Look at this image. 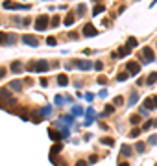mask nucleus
<instances>
[{
  "label": "nucleus",
  "mask_w": 157,
  "mask_h": 166,
  "mask_svg": "<svg viewBox=\"0 0 157 166\" xmlns=\"http://www.w3.org/2000/svg\"><path fill=\"white\" fill-rule=\"evenodd\" d=\"M141 61H142L144 65H148V63H153V61H155L153 50L150 48V46H144V48L141 50Z\"/></svg>",
  "instance_id": "39448f33"
},
{
  "label": "nucleus",
  "mask_w": 157,
  "mask_h": 166,
  "mask_svg": "<svg viewBox=\"0 0 157 166\" xmlns=\"http://www.w3.org/2000/svg\"><path fill=\"white\" fill-rule=\"evenodd\" d=\"M104 113H105V116H107V114H111V113H115V105H105Z\"/></svg>",
  "instance_id": "c756f323"
},
{
  "label": "nucleus",
  "mask_w": 157,
  "mask_h": 166,
  "mask_svg": "<svg viewBox=\"0 0 157 166\" xmlns=\"http://www.w3.org/2000/svg\"><path fill=\"white\" fill-rule=\"evenodd\" d=\"M9 89H11V90H15V92H20V90H22V81L13 80V81L9 83Z\"/></svg>",
  "instance_id": "4468645a"
},
{
  "label": "nucleus",
  "mask_w": 157,
  "mask_h": 166,
  "mask_svg": "<svg viewBox=\"0 0 157 166\" xmlns=\"http://www.w3.org/2000/svg\"><path fill=\"white\" fill-rule=\"evenodd\" d=\"M102 68H104V63L102 61H96L94 63V70H102Z\"/></svg>",
  "instance_id": "4c0bfd02"
},
{
  "label": "nucleus",
  "mask_w": 157,
  "mask_h": 166,
  "mask_svg": "<svg viewBox=\"0 0 157 166\" xmlns=\"http://www.w3.org/2000/svg\"><path fill=\"white\" fill-rule=\"evenodd\" d=\"M124 103V100H122V96H117L115 100H113V105H122Z\"/></svg>",
  "instance_id": "f704fd0d"
},
{
  "label": "nucleus",
  "mask_w": 157,
  "mask_h": 166,
  "mask_svg": "<svg viewBox=\"0 0 157 166\" xmlns=\"http://www.w3.org/2000/svg\"><path fill=\"white\" fill-rule=\"evenodd\" d=\"M22 42L24 44H28V46H39V41L35 39V35H22Z\"/></svg>",
  "instance_id": "f8f14e48"
},
{
  "label": "nucleus",
  "mask_w": 157,
  "mask_h": 166,
  "mask_svg": "<svg viewBox=\"0 0 157 166\" xmlns=\"http://www.w3.org/2000/svg\"><path fill=\"white\" fill-rule=\"evenodd\" d=\"M129 52H131V48H128V46H120L117 52L111 54V57H113V59H122V57H126Z\"/></svg>",
  "instance_id": "6e6552de"
},
{
  "label": "nucleus",
  "mask_w": 157,
  "mask_h": 166,
  "mask_svg": "<svg viewBox=\"0 0 157 166\" xmlns=\"http://www.w3.org/2000/svg\"><path fill=\"white\" fill-rule=\"evenodd\" d=\"M85 9H87V8H85L83 4H80V6H78V11H76V15H78V17H81V15L85 13Z\"/></svg>",
  "instance_id": "7c9ffc66"
},
{
  "label": "nucleus",
  "mask_w": 157,
  "mask_h": 166,
  "mask_svg": "<svg viewBox=\"0 0 157 166\" xmlns=\"http://www.w3.org/2000/svg\"><path fill=\"white\" fill-rule=\"evenodd\" d=\"M104 11H105V8H104L102 4H96V6H94V9H93V15L96 17V15H100V13H104Z\"/></svg>",
  "instance_id": "412c9836"
},
{
  "label": "nucleus",
  "mask_w": 157,
  "mask_h": 166,
  "mask_svg": "<svg viewBox=\"0 0 157 166\" xmlns=\"http://www.w3.org/2000/svg\"><path fill=\"white\" fill-rule=\"evenodd\" d=\"M141 118H142L141 114H131V116H129V122H131V124H139Z\"/></svg>",
  "instance_id": "a878e982"
},
{
  "label": "nucleus",
  "mask_w": 157,
  "mask_h": 166,
  "mask_svg": "<svg viewBox=\"0 0 157 166\" xmlns=\"http://www.w3.org/2000/svg\"><path fill=\"white\" fill-rule=\"evenodd\" d=\"M96 35H98V30L93 24H85L83 26V37H96Z\"/></svg>",
  "instance_id": "9d476101"
},
{
  "label": "nucleus",
  "mask_w": 157,
  "mask_h": 166,
  "mask_svg": "<svg viewBox=\"0 0 157 166\" xmlns=\"http://www.w3.org/2000/svg\"><path fill=\"white\" fill-rule=\"evenodd\" d=\"M74 19H76V15L74 13H67V17H65V26H72L74 24Z\"/></svg>",
  "instance_id": "dca6fc26"
},
{
  "label": "nucleus",
  "mask_w": 157,
  "mask_h": 166,
  "mask_svg": "<svg viewBox=\"0 0 157 166\" xmlns=\"http://www.w3.org/2000/svg\"><path fill=\"white\" fill-rule=\"evenodd\" d=\"M87 164H89V161H85V159H80V161H78L74 166H87Z\"/></svg>",
  "instance_id": "e433bc0d"
},
{
  "label": "nucleus",
  "mask_w": 157,
  "mask_h": 166,
  "mask_svg": "<svg viewBox=\"0 0 157 166\" xmlns=\"http://www.w3.org/2000/svg\"><path fill=\"white\" fill-rule=\"evenodd\" d=\"M155 81H157V72H152V74H148V78H146V85H155Z\"/></svg>",
  "instance_id": "aec40b11"
},
{
  "label": "nucleus",
  "mask_w": 157,
  "mask_h": 166,
  "mask_svg": "<svg viewBox=\"0 0 157 166\" xmlns=\"http://www.w3.org/2000/svg\"><path fill=\"white\" fill-rule=\"evenodd\" d=\"M67 66H78L80 70H91L93 66H94V63H91V61H87V59H74V61H69L67 63Z\"/></svg>",
  "instance_id": "7ed1b4c3"
},
{
  "label": "nucleus",
  "mask_w": 157,
  "mask_h": 166,
  "mask_svg": "<svg viewBox=\"0 0 157 166\" xmlns=\"http://www.w3.org/2000/svg\"><path fill=\"white\" fill-rule=\"evenodd\" d=\"M76 37H78V35H76L74 32H70V35H69V39H72V41H76Z\"/></svg>",
  "instance_id": "de8ad7c7"
},
{
  "label": "nucleus",
  "mask_w": 157,
  "mask_h": 166,
  "mask_svg": "<svg viewBox=\"0 0 157 166\" xmlns=\"http://www.w3.org/2000/svg\"><path fill=\"white\" fill-rule=\"evenodd\" d=\"M100 142H102V144H105V146H113V144H115V140H113V138H109V137H105V138H102Z\"/></svg>",
  "instance_id": "cd10ccee"
},
{
  "label": "nucleus",
  "mask_w": 157,
  "mask_h": 166,
  "mask_svg": "<svg viewBox=\"0 0 157 166\" xmlns=\"http://www.w3.org/2000/svg\"><path fill=\"white\" fill-rule=\"evenodd\" d=\"M6 103L15 105V103H17V100L11 96L9 89H0V109H6Z\"/></svg>",
  "instance_id": "f03ea898"
},
{
  "label": "nucleus",
  "mask_w": 157,
  "mask_h": 166,
  "mask_svg": "<svg viewBox=\"0 0 157 166\" xmlns=\"http://www.w3.org/2000/svg\"><path fill=\"white\" fill-rule=\"evenodd\" d=\"M48 137H50L54 142H59V140H61V135H59L57 129H56V131H54V129H48Z\"/></svg>",
  "instance_id": "f3484780"
},
{
  "label": "nucleus",
  "mask_w": 157,
  "mask_h": 166,
  "mask_svg": "<svg viewBox=\"0 0 157 166\" xmlns=\"http://www.w3.org/2000/svg\"><path fill=\"white\" fill-rule=\"evenodd\" d=\"M61 150H63V144H61V142H57V144H54V146H52V150H50V157L54 159V155H56V153H59Z\"/></svg>",
  "instance_id": "6ab92c4d"
},
{
  "label": "nucleus",
  "mask_w": 157,
  "mask_h": 166,
  "mask_svg": "<svg viewBox=\"0 0 157 166\" xmlns=\"http://www.w3.org/2000/svg\"><path fill=\"white\" fill-rule=\"evenodd\" d=\"M48 26H50V17L48 15H39L35 19V30L37 32H44Z\"/></svg>",
  "instance_id": "20e7f679"
},
{
  "label": "nucleus",
  "mask_w": 157,
  "mask_h": 166,
  "mask_svg": "<svg viewBox=\"0 0 157 166\" xmlns=\"http://www.w3.org/2000/svg\"><path fill=\"white\" fill-rule=\"evenodd\" d=\"M126 72H128L129 76H137V74L141 72V65H139L137 61H128V65H126Z\"/></svg>",
  "instance_id": "0eeeda50"
},
{
  "label": "nucleus",
  "mask_w": 157,
  "mask_h": 166,
  "mask_svg": "<svg viewBox=\"0 0 157 166\" xmlns=\"http://www.w3.org/2000/svg\"><path fill=\"white\" fill-rule=\"evenodd\" d=\"M139 114H141V116H148V109L142 105V107H141V111H139Z\"/></svg>",
  "instance_id": "58836bf2"
},
{
  "label": "nucleus",
  "mask_w": 157,
  "mask_h": 166,
  "mask_svg": "<svg viewBox=\"0 0 157 166\" xmlns=\"http://www.w3.org/2000/svg\"><path fill=\"white\" fill-rule=\"evenodd\" d=\"M126 46L133 50V48L137 46V39H135V37H129V39H128V42H126Z\"/></svg>",
  "instance_id": "5701e85b"
},
{
  "label": "nucleus",
  "mask_w": 157,
  "mask_h": 166,
  "mask_svg": "<svg viewBox=\"0 0 157 166\" xmlns=\"http://www.w3.org/2000/svg\"><path fill=\"white\" fill-rule=\"evenodd\" d=\"M72 111H74V116H80V114L83 113V111H81V107H74Z\"/></svg>",
  "instance_id": "ea45409f"
},
{
  "label": "nucleus",
  "mask_w": 157,
  "mask_h": 166,
  "mask_svg": "<svg viewBox=\"0 0 157 166\" xmlns=\"http://www.w3.org/2000/svg\"><path fill=\"white\" fill-rule=\"evenodd\" d=\"M41 87H48V80H46V78L41 80Z\"/></svg>",
  "instance_id": "79ce46f5"
},
{
  "label": "nucleus",
  "mask_w": 157,
  "mask_h": 166,
  "mask_svg": "<svg viewBox=\"0 0 157 166\" xmlns=\"http://www.w3.org/2000/svg\"><path fill=\"white\" fill-rule=\"evenodd\" d=\"M141 131H142V127H135V129H131V131H129V137H131V138H137V137L141 135Z\"/></svg>",
  "instance_id": "b1692460"
},
{
  "label": "nucleus",
  "mask_w": 157,
  "mask_h": 166,
  "mask_svg": "<svg viewBox=\"0 0 157 166\" xmlns=\"http://www.w3.org/2000/svg\"><path fill=\"white\" fill-rule=\"evenodd\" d=\"M153 126H157V118H155V120H153Z\"/></svg>",
  "instance_id": "8fccbe9b"
},
{
  "label": "nucleus",
  "mask_w": 157,
  "mask_h": 166,
  "mask_svg": "<svg viewBox=\"0 0 157 166\" xmlns=\"http://www.w3.org/2000/svg\"><path fill=\"white\" fill-rule=\"evenodd\" d=\"M57 85H61V87L69 85V76H67V74H59L57 76Z\"/></svg>",
  "instance_id": "a211bd4d"
},
{
  "label": "nucleus",
  "mask_w": 157,
  "mask_h": 166,
  "mask_svg": "<svg viewBox=\"0 0 157 166\" xmlns=\"http://www.w3.org/2000/svg\"><path fill=\"white\" fill-rule=\"evenodd\" d=\"M135 150H137L139 153H144V144H142V142H137V146H135Z\"/></svg>",
  "instance_id": "473e14b6"
},
{
  "label": "nucleus",
  "mask_w": 157,
  "mask_h": 166,
  "mask_svg": "<svg viewBox=\"0 0 157 166\" xmlns=\"http://www.w3.org/2000/svg\"><path fill=\"white\" fill-rule=\"evenodd\" d=\"M15 35H8L4 32H0V46H4V44H15Z\"/></svg>",
  "instance_id": "1a4fd4ad"
},
{
  "label": "nucleus",
  "mask_w": 157,
  "mask_h": 166,
  "mask_svg": "<svg viewBox=\"0 0 157 166\" xmlns=\"http://www.w3.org/2000/svg\"><path fill=\"white\" fill-rule=\"evenodd\" d=\"M152 127H153V120H148V122L144 124V127H142V129H144V131H148V129H152Z\"/></svg>",
  "instance_id": "c9c22d12"
},
{
  "label": "nucleus",
  "mask_w": 157,
  "mask_h": 166,
  "mask_svg": "<svg viewBox=\"0 0 157 166\" xmlns=\"http://www.w3.org/2000/svg\"><path fill=\"white\" fill-rule=\"evenodd\" d=\"M85 98H87L89 102H93V100H94V96H93V94H91V92H87V94H85Z\"/></svg>",
  "instance_id": "c03bdc74"
},
{
  "label": "nucleus",
  "mask_w": 157,
  "mask_h": 166,
  "mask_svg": "<svg viewBox=\"0 0 157 166\" xmlns=\"http://www.w3.org/2000/svg\"><path fill=\"white\" fill-rule=\"evenodd\" d=\"M46 44H48V46H56V44H57V41H56L54 37H48V39H46Z\"/></svg>",
  "instance_id": "72a5a7b5"
},
{
  "label": "nucleus",
  "mask_w": 157,
  "mask_h": 166,
  "mask_svg": "<svg viewBox=\"0 0 157 166\" xmlns=\"http://www.w3.org/2000/svg\"><path fill=\"white\" fill-rule=\"evenodd\" d=\"M137 102H139V96H137V92H133V94H131V98H129V102H128V103H129V107H131V105H135Z\"/></svg>",
  "instance_id": "bb28decb"
},
{
  "label": "nucleus",
  "mask_w": 157,
  "mask_h": 166,
  "mask_svg": "<svg viewBox=\"0 0 157 166\" xmlns=\"http://www.w3.org/2000/svg\"><path fill=\"white\" fill-rule=\"evenodd\" d=\"M26 70L30 72H48L50 70V63L46 59H37V61H30L26 65Z\"/></svg>",
  "instance_id": "f257e3e1"
},
{
  "label": "nucleus",
  "mask_w": 157,
  "mask_h": 166,
  "mask_svg": "<svg viewBox=\"0 0 157 166\" xmlns=\"http://www.w3.org/2000/svg\"><path fill=\"white\" fill-rule=\"evenodd\" d=\"M59 22H61V19H59L57 15H54V17L50 19V26H52V28H57V26H59Z\"/></svg>",
  "instance_id": "4be33fe9"
},
{
  "label": "nucleus",
  "mask_w": 157,
  "mask_h": 166,
  "mask_svg": "<svg viewBox=\"0 0 157 166\" xmlns=\"http://www.w3.org/2000/svg\"><path fill=\"white\" fill-rule=\"evenodd\" d=\"M6 74H8V70H6V68H0V80H2Z\"/></svg>",
  "instance_id": "37998d69"
},
{
  "label": "nucleus",
  "mask_w": 157,
  "mask_h": 166,
  "mask_svg": "<svg viewBox=\"0 0 157 166\" xmlns=\"http://www.w3.org/2000/svg\"><path fill=\"white\" fill-rule=\"evenodd\" d=\"M128 78H129L128 72H120V74H117V80H118V81H126Z\"/></svg>",
  "instance_id": "c85d7f7f"
},
{
  "label": "nucleus",
  "mask_w": 157,
  "mask_h": 166,
  "mask_svg": "<svg viewBox=\"0 0 157 166\" xmlns=\"http://www.w3.org/2000/svg\"><path fill=\"white\" fill-rule=\"evenodd\" d=\"M155 166H157V162H155Z\"/></svg>",
  "instance_id": "3c124183"
},
{
  "label": "nucleus",
  "mask_w": 157,
  "mask_h": 166,
  "mask_svg": "<svg viewBox=\"0 0 157 166\" xmlns=\"http://www.w3.org/2000/svg\"><path fill=\"white\" fill-rule=\"evenodd\" d=\"M96 161H98V157H96V155H91V159H89V164H94Z\"/></svg>",
  "instance_id": "a19ab883"
},
{
  "label": "nucleus",
  "mask_w": 157,
  "mask_h": 166,
  "mask_svg": "<svg viewBox=\"0 0 157 166\" xmlns=\"http://www.w3.org/2000/svg\"><path fill=\"white\" fill-rule=\"evenodd\" d=\"M2 8L4 9H32V6L30 4H17V2H11V0H4L2 2Z\"/></svg>",
  "instance_id": "423d86ee"
},
{
  "label": "nucleus",
  "mask_w": 157,
  "mask_h": 166,
  "mask_svg": "<svg viewBox=\"0 0 157 166\" xmlns=\"http://www.w3.org/2000/svg\"><path fill=\"white\" fill-rule=\"evenodd\" d=\"M148 111L150 109H157V96H148V98H144V103H142Z\"/></svg>",
  "instance_id": "9b49d317"
},
{
  "label": "nucleus",
  "mask_w": 157,
  "mask_h": 166,
  "mask_svg": "<svg viewBox=\"0 0 157 166\" xmlns=\"http://www.w3.org/2000/svg\"><path fill=\"white\" fill-rule=\"evenodd\" d=\"M150 142H152V144H157V135H153V137H150Z\"/></svg>",
  "instance_id": "a18cd8bd"
},
{
  "label": "nucleus",
  "mask_w": 157,
  "mask_h": 166,
  "mask_svg": "<svg viewBox=\"0 0 157 166\" xmlns=\"http://www.w3.org/2000/svg\"><path fill=\"white\" fill-rule=\"evenodd\" d=\"M32 120H33L35 124H39V122L43 120V114H39L37 111H33V114H32Z\"/></svg>",
  "instance_id": "393cba45"
},
{
  "label": "nucleus",
  "mask_w": 157,
  "mask_h": 166,
  "mask_svg": "<svg viewBox=\"0 0 157 166\" xmlns=\"http://www.w3.org/2000/svg\"><path fill=\"white\" fill-rule=\"evenodd\" d=\"M131 153H133L131 146H128V144H122V146H120V155H122V157H129Z\"/></svg>",
  "instance_id": "2eb2a0df"
},
{
  "label": "nucleus",
  "mask_w": 157,
  "mask_h": 166,
  "mask_svg": "<svg viewBox=\"0 0 157 166\" xmlns=\"http://www.w3.org/2000/svg\"><path fill=\"white\" fill-rule=\"evenodd\" d=\"M22 66H24V65H22L20 61H13L9 68H11V72H15V74H20V72H22Z\"/></svg>",
  "instance_id": "ddd939ff"
},
{
  "label": "nucleus",
  "mask_w": 157,
  "mask_h": 166,
  "mask_svg": "<svg viewBox=\"0 0 157 166\" xmlns=\"http://www.w3.org/2000/svg\"><path fill=\"white\" fill-rule=\"evenodd\" d=\"M144 83H146V80H144V78H141V80H139V81H137V85H139V87H142V85H144Z\"/></svg>",
  "instance_id": "49530a36"
},
{
  "label": "nucleus",
  "mask_w": 157,
  "mask_h": 166,
  "mask_svg": "<svg viewBox=\"0 0 157 166\" xmlns=\"http://www.w3.org/2000/svg\"><path fill=\"white\" fill-rule=\"evenodd\" d=\"M118 166H129L128 162H118Z\"/></svg>",
  "instance_id": "09e8293b"
},
{
  "label": "nucleus",
  "mask_w": 157,
  "mask_h": 166,
  "mask_svg": "<svg viewBox=\"0 0 157 166\" xmlns=\"http://www.w3.org/2000/svg\"><path fill=\"white\" fill-rule=\"evenodd\" d=\"M54 102H56V105H63V103H65V100H63V96H61V94H57Z\"/></svg>",
  "instance_id": "2f4dec72"
}]
</instances>
